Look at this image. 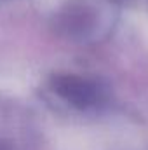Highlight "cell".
<instances>
[{"mask_svg":"<svg viewBox=\"0 0 148 150\" xmlns=\"http://www.w3.org/2000/svg\"><path fill=\"white\" fill-rule=\"evenodd\" d=\"M52 89L68 103L78 108H87L96 103L98 91L96 87L77 75H58L52 80Z\"/></svg>","mask_w":148,"mask_h":150,"instance_id":"cell-1","label":"cell"},{"mask_svg":"<svg viewBox=\"0 0 148 150\" xmlns=\"http://www.w3.org/2000/svg\"><path fill=\"white\" fill-rule=\"evenodd\" d=\"M92 26V16L84 9H70V12H66L61 18V28L66 30L68 35L78 37V35H85V32Z\"/></svg>","mask_w":148,"mask_h":150,"instance_id":"cell-2","label":"cell"}]
</instances>
